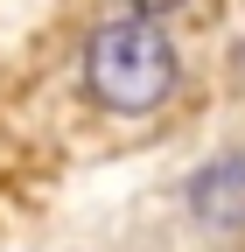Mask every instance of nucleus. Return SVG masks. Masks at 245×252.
<instances>
[{
	"instance_id": "obj_2",
	"label": "nucleus",
	"mask_w": 245,
	"mask_h": 252,
	"mask_svg": "<svg viewBox=\"0 0 245 252\" xmlns=\"http://www.w3.org/2000/svg\"><path fill=\"white\" fill-rule=\"evenodd\" d=\"M189 210H196V224H210V231H245V154H224V161L196 168Z\"/></svg>"
},
{
	"instance_id": "obj_1",
	"label": "nucleus",
	"mask_w": 245,
	"mask_h": 252,
	"mask_svg": "<svg viewBox=\"0 0 245 252\" xmlns=\"http://www.w3.org/2000/svg\"><path fill=\"white\" fill-rule=\"evenodd\" d=\"M84 91L105 112H126V119L154 112L168 91H175V49H168V35L147 14L105 21L98 35L84 42Z\"/></svg>"
},
{
	"instance_id": "obj_3",
	"label": "nucleus",
	"mask_w": 245,
	"mask_h": 252,
	"mask_svg": "<svg viewBox=\"0 0 245 252\" xmlns=\"http://www.w3.org/2000/svg\"><path fill=\"white\" fill-rule=\"evenodd\" d=\"M161 7H175V0H133V14H161Z\"/></svg>"
}]
</instances>
